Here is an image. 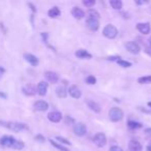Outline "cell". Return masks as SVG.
<instances>
[{
	"label": "cell",
	"mask_w": 151,
	"mask_h": 151,
	"mask_svg": "<svg viewBox=\"0 0 151 151\" xmlns=\"http://www.w3.org/2000/svg\"><path fill=\"white\" fill-rule=\"evenodd\" d=\"M48 119L50 120L51 122L57 123V122L61 121V119H62V114H61L59 111L50 112V113L48 114Z\"/></svg>",
	"instance_id": "11"
},
{
	"label": "cell",
	"mask_w": 151,
	"mask_h": 151,
	"mask_svg": "<svg viewBox=\"0 0 151 151\" xmlns=\"http://www.w3.org/2000/svg\"><path fill=\"white\" fill-rule=\"evenodd\" d=\"M86 25L92 31H96L99 28V21L96 19H91V18H87L86 19Z\"/></svg>",
	"instance_id": "9"
},
{
	"label": "cell",
	"mask_w": 151,
	"mask_h": 151,
	"mask_svg": "<svg viewBox=\"0 0 151 151\" xmlns=\"http://www.w3.org/2000/svg\"><path fill=\"white\" fill-rule=\"evenodd\" d=\"M67 93H69V95H70L71 97H73V99H80L81 95H82L81 90L79 89V87L76 86V85H71L68 88V90H67Z\"/></svg>",
	"instance_id": "10"
},
{
	"label": "cell",
	"mask_w": 151,
	"mask_h": 151,
	"mask_svg": "<svg viewBox=\"0 0 151 151\" xmlns=\"http://www.w3.org/2000/svg\"><path fill=\"white\" fill-rule=\"evenodd\" d=\"M147 151H151V145H148V146H147Z\"/></svg>",
	"instance_id": "39"
},
{
	"label": "cell",
	"mask_w": 151,
	"mask_h": 151,
	"mask_svg": "<svg viewBox=\"0 0 151 151\" xmlns=\"http://www.w3.org/2000/svg\"><path fill=\"white\" fill-rule=\"evenodd\" d=\"M93 143L97 147H105L106 144H107V137L103 132H97L93 137Z\"/></svg>",
	"instance_id": "4"
},
{
	"label": "cell",
	"mask_w": 151,
	"mask_h": 151,
	"mask_svg": "<svg viewBox=\"0 0 151 151\" xmlns=\"http://www.w3.org/2000/svg\"><path fill=\"white\" fill-rule=\"evenodd\" d=\"M0 125L4 126V127L9 128L14 132H21V130L27 129V125L25 123H21V122H14V121H1L0 120Z\"/></svg>",
	"instance_id": "1"
},
{
	"label": "cell",
	"mask_w": 151,
	"mask_h": 151,
	"mask_svg": "<svg viewBox=\"0 0 151 151\" xmlns=\"http://www.w3.org/2000/svg\"><path fill=\"white\" fill-rule=\"evenodd\" d=\"M33 108L36 110V111H40V112H45L48 110L49 108V104L45 101H37L34 103Z\"/></svg>",
	"instance_id": "13"
},
{
	"label": "cell",
	"mask_w": 151,
	"mask_h": 151,
	"mask_svg": "<svg viewBox=\"0 0 151 151\" xmlns=\"http://www.w3.org/2000/svg\"><path fill=\"white\" fill-rule=\"evenodd\" d=\"M24 58L27 61L29 64H31L32 66H36L38 64V58L36 56H34L33 54H30V53H26L24 55Z\"/></svg>",
	"instance_id": "15"
},
{
	"label": "cell",
	"mask_w": 151,
	"mask_h": 151,
	"mask_svg": "<svg viewBox=\"0 0 151 151\" xmlns=\"http://www.w3.org/2000/svg\"><path fill=\"white\" fill-rule=\"evenodd\" d=\"M48 83L45 82V81H40L37 84V87H36V93L40 96H45L47 94V91H48Z\"/></svg>",
	"instance_id": "8"
},
{
	"label": "cell",
	"mask_w": 151,
	"mask_h": 151,
	"mask_svg": "<svg viewBox=\"0 0 151 151\" xmlns=\"http://www.w3.org/2000/svg\"><path fill=\"white\" fill-rule=\"evenodd\" d=\"M71 15L78 20H81L85 17V13L78 6H75L73 9H71Z\"/></svg>",
	"instance_id": "17"
},
{
	"label": "cell",
	"mask_w": 151,
	"mask_h": 151,
	"mask_svg": "<svg viewBox=\"0 0 151 151\" xmlns=\"http://www.w3.org/2000/svg\"><path fill=\"white\" fill-rule=\"evenodd\" d=\"M125 48L132 54H139L141 51V48L136 42H128L125 44Z\"/></svg>",
	"instance_id": "7"
},
{
	"label": "cell",
	"mask_w": 151,
	"mask_h": 151,
	"mask_svg": "<svg viewBox=\"0 0 151 151\" xmlns=\"http://www.w3.org/2000/svg\"><path fill=\"white\" fill-rule=\"evenodd\" d=\"M83 4L87 7H91L95 4V0H84V1H83Z\"/></svg>",
	"instance_id": "30"
},
{
	"label": "cell",
	"mask_w": 151,
	"mask_h": 151,
	"mask_svg": "<svg viewBox=\"0 0 151 151\" xmlns=\"http://www.w3.org/2000/svg\"><path fill=\"white\" fill-rule=\"evenodd\" d=\"M127 125H128V127H129L130 129H138V128L142 127V124L139 123V122H137V121H132V120L128 121Z\"/></svg>",
	"instance_id": "26"
},
{
	"label": "cell",
	"mask_w": 151,
	"mask_h": 151,
	"mask_svg": "<svg viewBox=\"0 0 151 151\" xmlns=\"http://www.w3.org/2000/svg\"><path fill=\"white\" fill-rule=\"evenodd\" d=\"M86 104H87V106H88V108H90L95 113H99V112H101V107H99V104L95 103L94 101H92V99H87Z\"/></svg>",
	"instance_id": "19"
},
{
	"label": "cell",
	"mask_w": 151,
	"mask_h": 151,
	"mask_svg": "<svg viewBox=\"0 0 151 151\" xmlns=\"http://www.w3.org/2000/svg\"><path fill=\"white\" fill-rule=\"evenodd\" d=\"M145 132H146L147 134H149V136H151V127L146 128V129H145Z\"/></svg>",
	"instance_id": "37"
},
{
	"label": "cell",
	"mask_w": 151,
	"mask_h": 151,
	"mask_svg": "<svg viewBox=\"0 0 151 151\" xmlns=\"http://www.w3.org/2000/svg\"><path fill=\"white\" fill-rule=\"evenodd\" d=\"M138 82L140 84H150L151 83V76H145L138 79Z\"/></svg>",
	"instance_id": "25"
},
{
	"label": "cell",
	"mask_w": 151,
	"mask_h": 151,
	"mask_svg": "<svg viewBox=\"0 0 151 151\" xmlns=\"http://www.w3.org/2000/svg\"><path fill=\"white\" fill-rule=\"evenodd\" d=\"M137 29L142 34H148V33H150L151 28H150L149 23H138L137 24Z\"/></svg>",
	"instance_id": "16"
},
{
	"label": "cell",
	"mask_w": 151,
	"mask_h": 151,
	"mask_svg": "<svg viewBox=\"0 0 151 151\" xmlns=\"http://www.w3.org/2000/svg\"><path fill=\"white\" fill-rule=\"evenodd\" d=\"M73 132L76 136L78 137H83L87 134V127L85 124L83 123H76L73 126Z\"/></svg>",
	"instance_id": "6"
},
{
	"label": "cell",
	"mask_w": 151,
	"mask_h": 151,
	"mask_svg": "<svg viewBox=\"0 0 151 151\" xmlns=\"http://www.w3.org/2000/svg\"><path fill=\"white\" fill-rule=\"evenodd\" d=\"M87 18L99 20V14L96 11H94V9H89L88 13H87Z\"/></svg>",
	"instance_id": "24"
},
{
	"label": "cell",
	"mask_w": 151,
	"mask_h": 151,
	"mask_svg": "<svg viewBox=\"0 0 151 151\" xmlns=\"http://www.w3.org/2000/svg\"><path fill=\"white\" fill-rule=\"evenodd\" d=\"M86 82L88 83V84H90V85H93V84H95V83H96V79H95L93 76H88V77H87V79H86Z\"/></svg>",
	"instance_id": "31"
},
{
	"label": "cell",
	"mask_w": 151,
	"mask_h": 151,
	"mask_svg": "<svg viewBox=\"0 0 151 151\" xmlns=\"http://www.w3.org/2000/svg\"><path fill=\"white\" fill-rule=\"evenodd\" d=\"M45 78L47 79V81H49L50 83H57L59 80V77L55 71H51V70H48L45 73Z\"/></svg>",
	"instance_id": "12"
},
{
	"label": "cell",
	"mask_w": 151,
	"mask_h": 151,
	"mask_svg": "<svg viewBox=\"0 0 151 151\" xmlns=\"http://www.w3.org/2000/svg\"><path fill=\"white\" fill-rule=\"evenodd\" d=\"M145 51H146V53L149 55V56H151V48L149 46H145Z\"/></svg>",
	"instance_id": "35"
},
{
	"label": "cell",
	"mask_w": 151,
	"mask_h": 151,
	"mask_svg": "<svg viewBox=\"0 0 151 151\" xmlns=\"http://www.w3.org/2000/svg\"><path fill=\"white\" fill-rule=\"evenodd\" d=\"M48 15L50 18H57L59 15H60V9L57 6H54L48 12Z\"/></svg>",
	"instance_id": "22"
},
{
	"label": "cell",
	"mask_w": 151,
	"mask_h": 151,
	"mask_svg": "<svg viewBox=\"0 0 151 151\" xmlns=\"http://www.w3.org/2000/svg\"><path fill=\"white\" fill-rule=\"evenodd\" d=\"M56 140H58L59 142H60V143H63V144L70 145V143H69V141H67L66 139L62 138V137H59V136H57V137H56Z\"/></svg>",
	"instance_id": "32"
},
{
	"label": "cell",
	"mask_w": 151,
	"mask_h": 151,
	"mask_svg": "<svg viewBox=\"0 0 151 151\" xmlns=\"http://www.w3.org/2000/svg\"><path fill=\"white\" fill-rule=\"evenodd\" d=\"M137 4H144V3H146V1H137Z\"/></svg>",
	"instance_id": "38"
},
{
	"label": "cell",
	"mask_w": 151,
	"mask_h": 151,
	"mask_svg": "<svg viewBox=\"0 0 151 151\" xmlns=\"http://www.w3.org/2000/svg\"><path fill=\"white\" fill-rule=\"evenodd\" d=\"M128 149L129 151H142L143 148H142V145L138 142V141H134V140H132L128 144Z\"/></svg>",
	"instance_id": "18"
},
{
	"label": "cell",
	"mask_w": 151,
	"mask_h": 151,
	"mask_svg": "<svg viewBox=\"0 0 151 151\" xmlns=\"http://www.w3.org/2000/svg\"><path fill=\"white\" fill-rule=\"evenodd\" d=\"M23 90V93L28 96H31V95H34L36 93V87L32 84H27L22 88Z\"/></svg>",
	"instance_id": "14"
},
{
	"label": "cell",
	"mask_w": 151,
	"mask_h": 151,
	"mask_svg": "<svg viewBox=\"0 0 151 151\" xmlns=\"http://www.w3.org/2000/svg\"><path fill=\"white\" fill-rule=\"evenodd\" d=\"M148 106H149V107L151 108V101H149V103H148Z\"/></svg>",
	"instance_id": "42"
},
{
	"label": "cell",
	"mask_w": 151,
	"mask_h": 151,
	"mask_svg": "<svg viewBox=\"0 0 151 151\" xmlns=\"http://www.w3.org/2000/svg\"><path fill=\"white\" fill-rule=\"evenodd\" d=\"M103 34L106 36V37H108V38H115L116 36H117V34H118V30H117V28L115 27V26H113V25H107L105 28H104V30H103Z\"/></svg>",
	"instance_id": "3"
},
{
	"label": "cell",
	"mask_w": 151,
	"mask_h": 151,
	"mask_svg": "<svg viewBox=\"0 0 151 151\" xmlns=\"http://www.w3.org/2000/svg\"><path fill=\"white\" fill-rule=\"evenodd\" d=\"M16 142V139L12 136H3L0 139V145L3 147H6V148H13L14 144Z\"/></svg>",
	"instance_id": "5"
},
{
	"label": "cell",
	"mask_w": 151,
	"mask_h": 151,
	"mask_svg": "<svg viewBox=\"0 0 151 151\" xmlns=\"http://www.w3.org/2000/svg\"><path fill=\"white\" fill-rule=\"evenodd\" d=\"M76 56L78 57V58H81V59H89L91 58V54L90 53H88L87 51L85 50H78L77 52H76Z\"/></svg>",
	"instance_id": "21"
},
{
	"label": "cell",
	"mask_w": 151,
	"mask_h": 151,
	"mask_svg": "<svg viewBox=\"0 0 151 151\" xmlns=\"http://www.w3.org/2000/svg\"><path fill=\"white\" fill-rule=\"evenodd\" d=\"M148 42H149V45H148V46H149V47H150V48H151V37H150V38H149V40H148Z\"/></svg>",
	"instance_id": "40"
},
{
	"label": "cell",
	"mask_w": 151,
	"mask_h": 151,
	"mask_svg": "<svg viewBox=\"0 0 151 151\" xmlns=\"http://www.w3.org/2000/svg\"><path fill=\"white\" fill-rule=\"evenodd\" d=\"M4 73H5V69L3 68L2 66H0V78H1V77L4 75Z\"/></svg>",
	"instance_id": "36"
},
{
	"label": "cell",
	"mask_w": 151,
	"mask_h": 151,
	"mask_svg": "<svg viewBox=\"0 0 151 151\" xmlns=\"http://www.w3.org/2000/svg\"><path fill=\"white\" fill-rule=\"evenodd\" d=\"M110 5H111L114 9H121L123 3H122L121 0H111V1H110Z\"/></svg>",
	"instance_id": "23"
},
{
	"label": "cell",
	"mask_w": 151,
	"mask_h": 151,
	"mask_svg": "<svg viewBox=\"0 0 151 151\" xmlns=\"http://www.w3.org/2000/svg\"><path fill=\"white\" fill-rule=\"evenodd\" d=\"M0 96H2V97H6V95H5V94H3V93H1V92H0Z\"/></svg>",
	"instance_id": "41"
},
{
	"label": "cell",
	"mask_w": 151,
	"mask_h": 151,
	"mask_svg": "<svg viewBox=\"0 0 151 151\" xmlns=\"http://www.w3.org/2000/svg\"><path fill=\"white\" fill-rule=\"evenodd\" d=\"M124 114H123V111L119 108H112L111 110L109 111V118L111 121L113 122H117V121H120V120L123 118Z\"/></svg>",
	"instance_id": "2"
},
{
	"label": "cell",
	"mask_w": 151,
	"mask_h": 151,
	"mask_svg": "<svg viewBox=\"0 0 151 151\" xmlns=\"http://www.w3.org/2000/svg\"><path fill=\"white\" fill-rule=\"evenodd\" d=\"M117 63L122 67H130V66H132V63H130V62L125 61V60H121V59H119V60L117 61Z\"/></svg>",
	"instance_id": "29"
},
{
	"label": "cell",
	"mask_w": 151,
	"mask_h": 151,
	"mask_svg": "<svg viewBox=\"0 0 151 151\" xmlns=\"http://www.w3.org/2000/svg\"><path fill=\"white\" fill-rule=\"evenodd\" d=\"M56 94L58 97H60V99H65L67 95V90L65 89L64 86H58L56 88Z\"/></svg>",
	"instance_id": "20"
},
{
	"label": "cell",
	"mask_w": 151,
	"mask_h": 151,
	"mask_svg": "<svg viewBox=\"0 0 151 151\" xmlns=\"http://www.w3.org/2000/svg\"><path fill=\"white\" fill-rule=\"evenodd\" d=\"M109 151H123V149H122L121 147L114 145V146H112L111 148H110V150H109Z\"/></svg>",
	"instance_id": "33"
},
{
	"label": "cell",
	"mask_w": 151,
	"mask_h": 151,
	"mask_svg": "<svg viewBox=\"0 0 151 151\" xmlns=\"http://www.w3.org/2000/svg\"><path fill=\"white\" fill-rule=\"evenodd\" d=\"M24 146H25V144H24V143L22 142V141L16 140V142H15V144H14L13 148L16 149V150H22V149L24 148Z\"/></svg>",
	"instance_id": "27"
},
{
	"label": "cell",
	"mask_w": 151,
	"mask_h": 151,
	"mask_svg": "<svg viewBox=\"0 0 151 151\" xmlns=\"http://www.w3.org/2000/svg\"><path fill=\"white\" fill-rule=\"evenodd\" d=\"M35 140L37 141V142H40V143H44L45 141H46V139L44 138V137L42 136V134H37V136L35 137Z\"/></svg>",
	"instance_id": "34"
},
{
	"label": "cell",
	"mask_w": 151,
	"mask_h": 151,
	"mask_svg": "<svg viewBox=\"0 0 151 151\" xmlns=\"http://www.w3.org/2000/svg\"><path fill=\"white\" fill-rule=\"evenodd\" d=\"M49 141H50L51 145H53V146H54L55 148L58 149V150H60V151H69L68 149H66L65 147H63V146H61V145H59L58 143H56L55 141H53V140H49Z\"/></svg>",
	"instance_id": "28"
}]
</instances>
